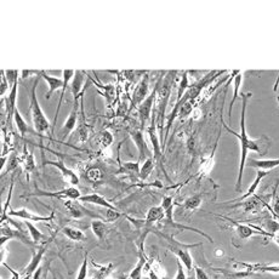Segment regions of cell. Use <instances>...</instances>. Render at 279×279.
<instances>
[{"mask_svg":"<svg viewBox=\"0 0 279 279\" xmlns=\"http://www.w3.org/2000/svg\"><path fill=\"white\" fill-rule=\"evenodd\" d=\"M21 74H22V76H21V78L26 79V78H28V77H30V74H34V76L39 77L40 74H42V71H22Z\"/></svg>","mask_w":279,"mask_h":279,"instance_id":"obj_46","label":"cell"},{"mask_svg":"<svg viewBox=\"0 0 279 279\" xmlns=\"http://www.w3.org/2000/svg\"><path fill=\"white\" fill-rule=\"evenodd\" d=\"M154 166H156V160L153 158H148L146 159L144 164H142L141 169H140V180L141 181H145L151 176V173L153 172Z\"/></svg>","mask_w":279,"mask_h":279,"instance_id":"obj_36","label":"cell"},{"mask_svg":"<svg viewBox=\"0 0 279 279\" xmlns=\"http://www.w3.org/2000/svg\"><path fill=\"white\" fill-rule=\"evenodd\" d=\"M216 216H218V218L227 220L231 225H233L235 234H237V237L241 240L249 239V238L253 237V235H265V237L271 238V239H272V237H273V235L269 234L268 232L262 231L261 228L256 227V226H253V225L250 226V225H246V223H239V222L234 221V220L226 218V216H221V215H216Z\"/></svg>","mask_w":279,"mask_h":279,"instance_id":"obj_5","label":"cell"},{"mask_svg":"<svg viewBox=\"0 0 279 279\" xmlns=\"http://www.w3.org/2000/svg\"><path fill=\"white\" fill-rule=\"evenodd\" d=\"M10 84L8 82V78L5 76V71H2V91H0V95H2V98H4L6 94V90L9 89Z\"/></svg>","mask_w":279,"mask_h":279,"instance_id":"obj_43","label":"cell"},{"mask_svg":"<svg viewBox=\"0 0 279 279\" xmlns=\"http://www.w3.org/2000/svg\"><path fill=\"white\" fill-rule=\"evenodd\" d=\"M8 162H9L8 167H6L5 171L2 172V176H4L6 172L12 171V170L17 169V166L21 164V157H18V156H16V154H14V156H12L10 159H8Z\"/></svg>","mask_w":279,"mask_h":279,"instance_id":"obj_41","label":"cell"},{"mask_svg":"<svg viewBox=\"0 0 279 279\" xmlns=\"http://www.w3.org/2000/svg\"><path fill=\"white\" fill-rule=\"evenodd\" d=\"M193 102L194 101H186L184 104H182L181 107H180V112H179V118L180 119H185V118H187L190 114H192V112H193Z\"/></svg>","mask_w":279,"mask_h":279,"instance_id":"obj_39","label":"cell"},{"mask_svg":"<svg viewBox=\"0 0 279 279\" xmlns=\"http://www.w3.org/2000/svg\"><path fill=\"white\" fill-rule=\"evenodd\" d=\"M98 215H100L101 220H104L107 222H113L116 221L123 215L119 210H112V209H106V207H102L101 210H98Z\"/></svg>","mask_w":279,"mask_h":279,"instance_id":"obj_38","label":"cell"},{"mask_svg":"<svg viewBox=\"0 0 279 279\" xmlns=\"http://www.w3.org/2000/svg\"><path fill=\"white\" fill-rule=\"evenodd\" d=\"M176 263H178V272H176V275L173 279H187V275H186V272L184 267H182V263L180 260H178L176 261Z\"/></svg>","mask_w":279,"mask_h":279,"instance_id":"obj_45","label":"cell"},{"mask_svg":"<svg viewBox=\"0 0 279 279\" xmlns=\"http://www.w3.org/2000/svg\"><path fill=\"white\" fill-rule=\"evenodd\" d=\"M148 91H150V76H148V73H146L142 77V79L137 83L134 92H132L130 111L140 107V104L148 97Z\"/></svg>","mask_w":279,"mask_h":279,"instance_id":"obj_9","label":"cell"},{"mask_svg":"<svg viewBox=\"0 0 279 279\" xmlns=\"http://www.w3.org/2000/svg\"><path fill=\"white\" fill-rule=\"evenodd\" d=\"M193 269H194L195 279H210L206 272L204 271L203 268H200L199 266H195V267H193Z\"/></svg>","mask_w":279,"mask_h":279,"instance_id":"obj_44","label":"cell"},{"mask_svg":"<svg viewBox=\"0 0 279 279\" xmlns=\"http://www.w3.org/2000/svg\"><path fill=\"white\" fill-rule=\"evenodd\" d=\"M83 84H84V72H82V71H76V76H74L73 82L71 84L74 100H80V96H82V94L84 92V90L82 91Z\"/></svg>","mask_w":279,"mask_h":279,"instance_id":"obj_28","label":"cell"},{"mask_svg":"<svg viewBox=\"0 0 279 279\" xmlns=\"http://www.w3.org/2000/svg\"><path fill=\"white\" fill-rule=\"evenodd\" d=\"M54 238H55V235H52V237L49 238L48 240L44 241L43 244H40V246L37 248V250L33 253L32 260H30L29 263H28V265L26 266V268H24V271H23V278L24 279H30L33 277V274L36 273L37 271H38L40 262H42L43 257H44L46 250H48L49 244H50L51 241L54 240Z\"/></svg>","mask_w":279,"mask_h":279,"instance_id":"obj_8","label":"cell"},{"mask_svg":"<svg viewBox=\"0 0 279 279\" xmlns=\"http://www.w3.org/2000/svg\"><path fill=\"white\" fill-rule=\"evenodd\" d=\"M118 279H129V275H126V277H122V278H118Z\"/></svg>","mask_w":279,"mask_h":279,"instance_id":"obj_50","label":"cell"},{"mask_svg":"<svg viewBox=\"0 0 279 279\" xmlns=\"http://www.w3.org/2000/svg\"><path fill=\"white\" fill-rule=\"evenodd\" d=\"M79 108H80V102H78V100H74L72 111L69 112V116H68L67 120L64 122L63 128H62V140L66 138L69 134H72L73 130L76 129L77 123H78Z\"/></svg>","mask_w":279,"mask_h":279,"instance_id":"obj_15","label":"cell"},{"mask_svg":"<svg viewBox=\"0 0 279 279\" xmlns=\"http://www.w3.org/2000/svg\"><path fill=\"white\" fill-rule=\"evenodd\" d=\"M269 172H271V171H267V170H257L256 178L253 181V184H251L249 186V188H248V191L246 192V193H244L239 198H235V199H233V200H228V203H231V204L232 203H241V201H244L246 199H248V198L253 197V195L255 194L257 187H259L260 184H261L262 180L265 179Z\"/></svg>","mask_w":279,"mask_h":279,"instance_id":"obj_17","label":"cell"},{"mask_svg":"<svg viewBox=\"0 0 279 279\" xmlns=\"http://www.w3.org/2000/svg\"><path fill=\"white\" fill-rule=\"evenodd\" d=\"M63 204H64V207L68 210V213H69V215L72 216L73 219L80 220L85 218L86 215L94 216V214L90 213V210L85 209V207L80 204L79 200L67 199V200H63Z\"/></svg>","mask_w":279,"mask_h":279,"instance_id":"obj_16","label":"cell"},{"mask_svg":"<svg viewBox=\"0 0 279 279\" xmlns=\"http://www.w3.org/2000/svg\"><path fill=\"white\" fill-rule=\"evenodd\" d=\"M79 201L83 204H94V205H97L100 207H106V209H112V210H118L113 204H111L106 198L102 197L101 194L98 193H89L85 195H82L79 198Z\"/></svg>","mask_w":279,"mask_h":279,"instance_id":"obj_20","label":"cell"},{"mask_svg":"<svg viewBox=\"0 0 279 279\" xmlns=\"http://www.w3.org/2000/svg\"><path fill=\"white\" fill-rule=\"evenodd\" d=\"M146 267H147V269H148V278H150V279H160L159 274H158L156 271H153V269L148 267L147 265H146Z\"/></svg>","mask_w":279,"mask_h":279,"instance_id":"obj_48","label":"cell"},{"mask_svg":"<svg viewBox=\"0 0 279 279\" xmlns=\"http://www.w3.org/2000/svg\"><path fill=\"white\" fill-rule=\"evenodd\" d=\"M88 271H89V260H88V254L84 255L83 263L79 267L78 275H77V279H86L88 278Z\"/></svg>","mask_w":279,"mask_h":279,"instance_id":"obj_40","label":"cell"},{"mask_svg":"<svg viewBox=\"0 0 279 279\" xmlns=\"http://www.w3.org/2000/svg\"><path fill=\"white\" fill-rule=\"evenodd\" d=\"M241 83H243V73L238 72L237 74H235L234 78H233V97H232L231 104H229V108H228V118H229V120L232 119V112H233L234 103H235V102H237L238 97H239V90L241 88Z\"/></svg>","mask_w":279,"mask_h":279,"instance_id":"obj_27","label":"cell"},{"mask_svg":"<svg viewBox=\"0 0 279 279\" xmlns=\"http://www.w3.org/2000/svg\"><path fill=\"white\" fill-rule=\"evenodd\" d=\"M18 74H20V72H18V71H15V69L5 71V76H6V78H8L9 84H10V88L14 85L15 83L18 82Z\"/></svg>","mask_w":279,"mask_h":279,"instance_id":"obj_42","label":"cell"},{"mask_svg":"<svg viewBox=\"0 0 279 279\" xmlns=\"http://www.w3.org/2000/svg\"><path fill=\"white\" fill-rule=\"evenodd\" d=\"M21 165L23 166L24 172L27 173V179H29L30 173L36 170V160H34L33 152L28 150L27 146H24L23 154L21 156Z\"/></svg>","mask_w":279,"mask_h":279,"instance_id":"obj_25","label":"cell"},{"mask_svg":"<svg viewBox=\"0 0 279 279\" xmlns=\"http://www.w3.org/2000/svg\"><path fill=\"white\" fill-rule=\"evenodd\" d=\"M176 74L178 72H169L167 76L164 78L159 84V88L157 91V98H156V123L159 131H163L164 126V119H165V112L167 103H169L170 95H171V90L173 86V80L176 78Z\"/></svg>","mask_w":279,"mask_h":279,"instance_id":"obj_2","label":"cell"},{"mask_svg":"<svg viewBox=\"0 0 279 279\" xmlns=\"http://www.w3.org/2000/svg\"><path fill=\"white\" fill-rule=\"evenodd\" d=\"M85 180L90 184H98V182H101L102 180H103V172H102V170L100 167L97 166H91L89 167L88 170L85 171Z\"/></svg>","mask_w":279,"mask_h":279,"instance_id":"obj_34","label":"cell"},{"mask_svg":"<svg viewBox=\"0 0 279 279\" xmlns=\"http://www.w3.org/2000/svg\"><path fill=\"white\" fill-rule=\"evenodd\" d=\"M165 218V214H164L163 207L160 205L158 206H152L150 207V210L147 212V215H146V219L144 220V229L145 232H148L150 233V231H152L154 227V225H157L158 222H160L162 220Z\"/></svg>","mask_w":279,"mask_h":279,"instance_id":"obj_14","label":"cell"},{"mask_svg":"<svg viewBox=\"0 0 279 279\" xmlns=\"http://www.w3.org/2000/svg\"><path fill=\"white\" fill-rule=\"evenodd\" d=\"M147 134L150 136L151 144H152V153H153V159L157 163L162 164V158H163V148L162 144L159 141V136H158V126L156 123V114L153 113L152 116V123L151 125L147 128Z\"/></svg>","mask_w":279,"mask_h":279,"instance_id":"obj_10","label":"cell"},{"mask_svg":"<svg viewBox=\"0 0 279 279\" xmlns=\"http://www.w3.org/2000/svg\"><path fill=\"white\" fill-rule=\"evenodd\" d=\"M113 142H114V136L112 135V132L108 131V130L101 131L100 134L96 135L95 137V144L100 148H102V150H107V148H110Z\"/></svg>","mask_w":279,"mask_h":279,"instance_id":"obj_29","label":"cell"},{"mask_svg":"<svg viewBox=\"0 0 279 279\" xmlns=\"http://www.w3.org/2000/svg\"><path fill=\"white\" fill-rule=\"evenodd\" d=\"M62 233H63L69 240L72 241H84L86 239V235L83 231H80L79 228L71 227V226H66V227L62 228Z\"/></svg>","mask_w":279,"mask_h":279,"instance_id":"obj_32","label":"cell"},{"mask_svg":"<svg viewBox=\"0 0 279 279\" xmlns=\"http://www.w3.org/2000/svg\"><path fill=\"white\" fill-rule=\"evenodd\" d=\"M91 231L98 240H103L108 232V227L106 222H103V220L96 219L91 222Z\"/></svg>","mask_w":279,"mask_h":279,"instance_id":"obj_30","label":"cell"},{"mask_svg":"<svg viewBox=\"0 0 279 279\" xmlns=\"http://www.w3.org/2000/svg\"><path fill=\"white\" fill-rule=\"evenodd\" d=\"M248 166L255 167L257 170H267V171H271L274 167L279 166V158H272V159H250Z\"/></svg>","mask_w":279,"mask_h":279,"instance_id":"obj_24","label":"cell"},{"mask_svg":"<svg viewBox=\"0 0 279 279\" xmlns=\"http://www.w3.org/2000/svg\"><path fill=\"white\" fill-rule=\"evenodd\" d=\"M40 78H42V74L34 79L32 89H30L29 112H30V116H32L34 130L38 132V135L40 136V137H44V135L48 134L49 129H50V126L52 125V124H50L48 118L45 117L44 112H43L42 107H40V104H39L38 97H37V86H38Z\"/></svg>","mask_w":279,"mask_h":279,"instance_id":"obj_3","label":"cell"},{"mask_svg":"<svg viewBox=\"0 0 279 279\" xmlns=\"http://www.w3.org/2000/svg\"><path fill=\"white\" fill-rule=\"evenodd\" d=\"M140 162H124L117 173L128 175L132 182H136L140 180Z\"/></svg>","mask_w":279,"mask_h":279,"instance_id":"obj_21","label":"cell"},{"mask_svg":"<svg viewBox=\"0 0 279 279\" xmlns=\"http://www.w3.org/2000/svg\"><path fill=\"white\" fill-rule=\"evenodd\" d=\"M3 266H5V267H8L9 271H10L11 273H12V278H11V279H24L23 277H21V275L18 274L16 271H14V269H12V268L10 267V266H8V265H6V263H5L4 261H3Z\"/></svg>","mask_w":279,"mask_h":279,"instance_id":"obj_47","label":"cell"},{"mask_svg":"<svg viewBox=\"0 0 279 279\" xmlns=\"http://www.w3.org/2000/svg\"><path fill=\"white\" fill-rule=\"evenodd\" d=\"M154 233H157L159 237H162L163 239H165L167 241L170 251L175 254L176 257H178V260L181 261V263L185 266L188 272H192V269H193V259H192V255L190 254V249L195 247H200L201 243L187 246V244L180 243V241L173 239V235L164 234L162 232H158V231H154Z\"/></svg>","mask_w":279,"mask_h":279,"instance_id":"obj_4","label":"cell"},{"mask_svg":"<svg viewBox=\"0 0 279 279\" xmlns=\"http://www.w3.org/2000/svg\"><path fill=\"white\" fill-rule=\"evenodd\" d=\"M145 248V239H140V250H138V261L135 265V267L132 268V271L130 272L129 279H142L144 278V271L146 267V263H147V257H146L144 253Z\"/></svg>","mask_w":279,"mask_h":279,"instance_id":"obj_18","label":"cell"},{"mask_svg":"<svg viewBox=\"0 0 279 279\" xmlns=\"http://www.w3.org/2000/svg\"><path fill=\"white\" fill-rule=\"evenodd\" d=\"M163 80V77L156 83V86H154L153 91L148 95V97L140 104L138 107V118L140 122H141V125L144 126V129L147 126L148 120L152 119V112H153V108L156 106V98H157V91L158 88H159V84Z\"/></svg>","mask_w":279,"mask_h":279,"instance_id":"obj_7","label":"cell"},{"mask_svg":"<svg viewBox=\"0 0 279 279\" xmlns=\"http://www.w3.org/2000/svg\"><path fill=\"white\" fill-rule=\"evenodd\" d=\"M45 165L48 164V165H51L56 167V169L58 170V171L61 172L62 179L66 181V184H68L69 186H72V187H76V186L79 185V176L77 175L76 172L73 171L72 169H69L66 164H64L62 160H45Z\"/></svg>","mask_w":279,"mask_h":279,"instance_id":"obj_13","label":"cell"},{"mask_svg":"<svg viewBox=\"0 0 279 279\" xmlns=\"http://www.w3.org/2000/svg\"><path fill=\"white\" fill-rule=\"evenodd\" d=\"M74 76H76V72H74L73 69H64L62 71V79H63V88L61 90V96H60V101H58L57 104V110H56V114H55V119H54V124H52V130H51V134H55V126L56 123H57V118H58V113H60L61 107H62V102H63L64 98V94H66V90L68 84H69L71 80L74 78Z\"/></svg>","mask_w":279,"mask_h":279,"instance_id":"obj_19","label":"cell"},{"mask_svg":"<svg viewBox=\"0 0 279 279\" xmlns=\"http://www.w3.org/2000/svg\"><path fill=\"white\" fill-rule=\"evenodd\" d=\"M277 101H278V108H279V96H277Z\"/></svg>","mask_w":279,"mask_h":279,"instance_id":"obj_51","label":"cell"},{"mask_svg":"<svg viewBox=\"0 0 279 279\" xmlns=\"http://www.w3.org/2000/svg\"><path fill=\"white\" fill-rule=\"evenodd\" d=\"M253 94L251 92H247L240 96L241 98V112H240V132H235L234 130L229 129L226 124H223V128L226 129V131L229 134L234 135L235 137L239 140V146H240V163H239V170H238V178L237 182H235V192L240 193L241 192V182H243V172L247 165V159H248V153L249 151L256 152L257 154H263L267 153L269 148V140L266 136H261L260 138L253 140L249 137V135L247 134V125H246V113H247V106L248 101L250 100Z\"/></svg>","mask_w":279,"mask_h":279,"instance_id":"obj_1","label":"cell"},{"mask_svg":"<svg viewBox=\"0 0 279 279\" xmlns=\"http://www.w3.org/2000/svg\"><path fill=\"white\" fill-rule=\"evenodd\" d=\"M9 216H12V218L22 219L24 221H30V222H50L54 221L55 219V212H51L49 216H42L38 215V214H34L30 210L26 209V207H22V209L18 210H12L10 209L8 213Z\"/></svg>","mask_w":279,"mask_h":279,"instance_id":"obj_11","label":"cell"},{"mask_svg":"<svg viewBox=\"0 0 279 279\" xmlns=\"http://www.w3.org/2000/svg\"><path fill=\"white\" fill-rule=\"evenodd\" d=\"M42 78L45 80L46 84H48L49 90L48 92H46V100H49V98L51 97L52 94L56 91V90L63 88V79L58 78V77H51L49 76L48 73L44 72V71H42Z\"/></svg>","mask_w":279,"mask_h":279,"instance_id":"obj_22","label":"cell"},{"mask_svg":"<svg viewBox=\"0 0 279 279\" xmlns=\"http://www.w3.org/2000/svg\"><path fill=\"white\" fill-rule=\"evenodd\" d=\"M130 136H131L132 141H134V144L136 146V148H137L138 153H140V158H138V162H141V160L148 159V158H153V153H152L150 147H148L147 141H146L144 131L140 129H134L130 131Z\"/></svg>","mask_w":279,"mask_h":279,"instance_id":"obj_12","label":"cell"},{"mask_svg":"<svg viewBox=\"0 0 279 279\" xmlns=\"http://www.w3.org/2000/svg\"><path fill=\"white\" fill-rule=\"evenodd\" d=\"M272 240H273L277 246H279V234L273 235V237H272Z\"/></svg>","mask_w":279,"mask_h":279,"instance_id":"obj_49","label":"cell"},{"mask_svg":"<svg viewBox=\"0 0 279 279\" xmlns=\"http://www.w3.org/2000/svg\"><path fill=\"white\" fill-rule=\"evenodd\" d=\"M250 272H265V273H279V265H249V263H239Z\"/></svg>","mask_w":279,"mask_h":279,"instance_id":"obj_31","label":"cell"},{"mask_svg":"<svg viewBox=\"0 0 279 279\" xmlns=\"http://www.w3.org/2000/svg\"><path fill=\"white\" fill-rule=\"evenodd\" d=\"M14 122H15V125H16L17 130H18V132H20L22 137H26V136L29 135V134L38 135V132H37L36 130H32L29 128V125H28L26 120H24V118L22 117V114H21V112L18 111L17 108H16V111H15V113H14Z\"/></svg>","mask_w":279,"mask_h":279,"instance_id":"obj_23","label":"cell"},{"mask_svg":"<svg viewBox=\"0 0 279 279\" xmlns=\"http://www.w3.org/2000/svg\"><path fill=\"white\" fill-rule=\"evenodd\" d=\"M160 206L163 207L164 214H165V219L166 221H173V206H175V203H173L172 197H169V195H165L163 198L162 204Z\"/></svg>","mask_w":279,"mask_h":279,"instance_id":"obj_35","label":"cell"},{"mask_svg":"<svg viewBox=\"0 0 279 279\" xmlns=\"http://www.w3.org/2000/svg\"><path fill=\"white\" fill-rule=\"evenodd\" d=\"M201 203H203V194H194L185 200L182 207L188 212H194V210L199 209Z\"/></svg>","mask_w":279,"mask_h":279,"instance_id":"obj_37","label":"cell"},{"mask_svg":"<svg viewBox=\"0 0 279 279\" xmlns=\"http://www.w3.org/2000/svg\"><path fill=\"white\" fill-rule=\"evenodd\" d=\"M30 197H48V198H57L60 200H67V199H73V200H79V198L82 197L80 195V191L77 187H69L63 188L61 191H56V192H46V191H42L39 190L38 187L36 188V192L33 193L27 194V198Z\"/></svg>","mask_w":279,"mask_h":279,"instance_id":"obj_6","label":"cell"},{"mask_svg":"<svg viewBox=\"0 0 279 279\" xmlns=\"http://www.w3.org/2000/svg\"><path fill=\"white\" fill-rule=\"evenodd\" d=\"M24 226L28 229V233L30 235V239L34 243V246H40L44 241H46L49 238L45 237V234H43V232L39 228H37L30 221H24Z\"/></svg>","mask_w":279,"mask_h":279,"instance_id":"obj_26","label":"cell"},{"mask_svg":"<svg viewBox=\"0 0 279 279\" xmlns=\"http://www.w3.org/2000/svg\"><path fill=\"white\" fill-rule=\"evenodd\" d=\"M92 84L94 85L97 86L98 89H101V94L103 96L104 98H106L107 103L111 104L112 102L114 101V98H116V88H114L113 84H106V85H102L100 83H95V80H91Z\"/></svg>","mask_w":279,"mask_h":279,"instance_id":"obj_33","label":"cell"}]
</instances>
